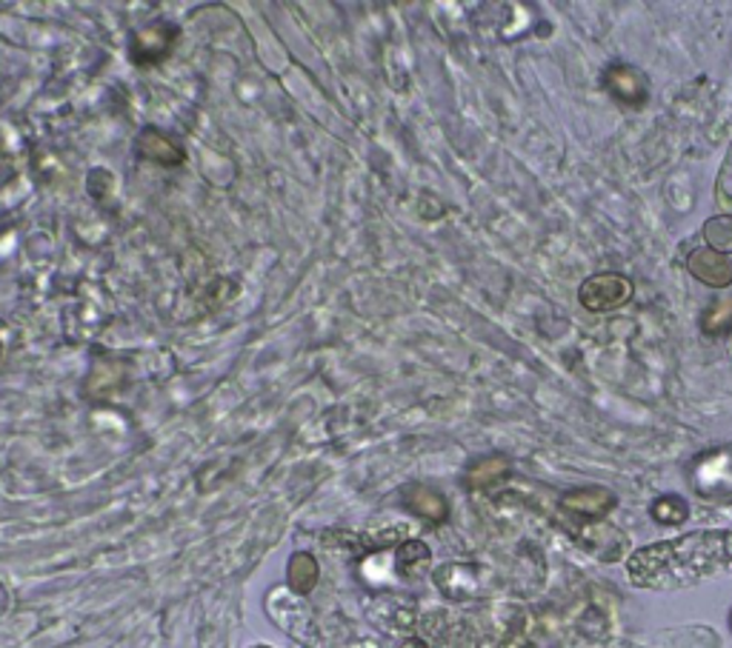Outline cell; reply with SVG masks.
<instances>
[{"label":"cell","instance_id":"cell-1","mask_svg":"<svg viewBox=\"0 0 732 648\" xmlns=\"http://www.w3.org/2000/svg\"><path fill=\"white\" fill-rule=\"evenodd\" d=\"M732 563V531H690L644 546L627 560V575L641 589H684Z\"/></svg>","mask_w":732,"mask_h":648},{"label":"cell","instance_id":"cell-2","mask_svg":"<svg viewBox=\"0 0 732 648\" xmlns=\"http://www.w3.org/2000/svg\"><path fill=\"white\" fill-rule=\"evenodd\" d=\"M633 281L627 275H618V272H598V275H589L578 286V303L593 315L618 312L633 301Z\"/></svg>","mask_w":732,"mask_h":648},{"label":"cell","instance_id":"cell-3","mask_svg":"<svg viewBox=\"0 0 732 648\" xmlns=\"http://www.w3.org/2000/svg\"><path fill=\"white\" fill-rule=\"evenodd\" d=\"M601 84L607 89V95L613 100H618L621 106L627 109H644L650 100V75L644 69L633 63H624V60H615L604 69L601 75Z\"/></svg>","mask_w":732,"mask_h":648},{"label":"cell","instance_id":"cell-4","mask_svg":"<svg viewBox=\"0 0 732 648\" xmlns=\"http://www.w3.org/2000/svg\"><path fill=\"white\" fill-rule=\"evenodd\" d=\"M686 272L710 288L732 286V257L721 255V252L710 249V246H695L686 255Z\"/></svg>","mask_w":732,"mask_h":648},{"label":"cell","instance_id":"cell-5","mask_svg":"<svg viewBox=\"0 0 732 648\" xmlns=\"http://www.w3.org/2000/svg\"><path fill=\"white\" fill-rule=\"evenodd\" d=\"M615 505H618V498L609 489H601V485H584V489L567 491L562 498V509L580 520L607 518Z\"/></svg>","mask_w":732,"mask_h":648},{"label":"cell","instance_id":"cell-6","mask_svg":"<svg viewBox=\"0 0 732 648\" xmlns=\"http://www.w3.org/2000/svg\"><path fill=\"white\" fill-rule=\"evenodd\" d=\"M135 149L140 151V158L153 160V164H160V166H178V164H184V158H186L184 149H180L178 144H172L164 131H158V129L140 131L138 140H135Z\"/></svg>","mask_w":732,"mask_h":648},{"label":"cell","instance_id":"cell-7","mask_svg":"<svg viewBox=\"0 0 732 648\" xmlns=\"http://www.w3.org/2000/svg\"><path fill=\"white\" fill-rule=\"evenodd\" d=\"M407 505L416 511L418 518H427L432 523H441L447 518V500L432 489H423V485H416V489L407 494Z\"/></svg>","mask_w":732,"mask_h":648},{"label":"cell","instance_id":"cell-8","mask_svg":"<svg viewBox=\"0 0 732 648\" xmlns=\"http://www.w3.org/2000/svg\"><path fill=\"white\" fill-rule=\"evenodd\" d=\"M701 332L710 337H724L732 332V297H715L701 315Z\"/></svg>","mask_w":732,"mask_h":648},{"label":"cell","instance_id":"cell-9","mask_svg":"<svg viewBox=\"0 0 732 648\" xmlns=\"http://www.w3.org/2000/svg\"><path fill=\"white\" fill-rule=\"evenodd\" d=\"M509 474V460L501 458V454H495V458H484L478 460L467 474V483L472 489H489L492 483L504 480Z\"/></svg>","mask_w":732,"mask_h":648},{"label":"cell","instance_id":"cell-10","mask_svg":"<svg viewBox=\"0 0 732 648\" xmlns=\"http://www.w3.org/2000/svg\"><path fill=\"white\" fill-rule=\"evenodd\" d=\"M701 237H704V246L732 257V215L724 212V215L710 217L701 229Z\"/></svg>","mask_w":732,"mask_h":648},{"label":"cell","instance_id":"cell-11","mask_svg":"<svg viewBox=\"0 0 732 648\" xmlns=\"http://www.w3.org/2000/svg\"><path fill=\"white\" fill-rule=\"evenodd\" d=\"M290 586L292 591L297 595H310L318 583V563L312 554H304V551H297L295 557L290 560Z\"/></svg>","mask_w":732,"mask_h":648},{"label":"cell","instance_id":"cell-12","mask_svg":"<svg viewBox=\"0 0 732 648\" xmlns=\"http://www.w3.org/2000/svg\"><path fill=\"white\" fill-rule=\"evenodd\" d=\"M650 514H653L655 523L661 526H681L690 518V505H686V500L679 498V494H664V498H658L650 505Z\"/></svg>","mask_w":732,"mask_h":648},{"label":"cell","instance_id":"cell-13","mask_svg":"<svg viewBox=\"0 0 732 648\" xmlns=\"http://www.w3.org/2000/svg\"><path fill=\"white\" fill-rule=\"evenodd\" d=\"M715 200H719L721 209H726V215H732V144L726 149L724 160H721L719 180H715Z\"/></svg>","mask_w":732,"mask_h":648},{"label":"cell","instance_id":"cell-14","mask_svg":"<svg viewBox=\"0 0 732 648\" xmlns=\"http://www.w3.org/2000/svg\"><path fill=\"white\" fill-rule=\"evenodd\" d=\"M429 563V549L421 543V540H407V543L398 549V569L401 571H416L418 566Z\"/></svg>","mask_w":732,"mask_h":648},{"label":"cell","instance_id":"cell-15","mask_svg":"<svg viewBox=\"0 0 732 648\" xmlns=\"http://www.w3.org/2000/svg\"><path fill=\"white\" fill-rule=\"evenodd\" d=\"M401 648H427L421 640H407Z\"/></svg>","mask_w":732,"mask_h":648},{"label":"cell","instance_id":"cell-16","mask_svg":"<svg viewBox=\"0 0 732 648\" xmlns=\"http://www.w3.org/2000/svg\"><path fill=\"white\" fill-rule=\"evenodd\" d=\"M0 357H3V343H0Z\"/></svg>","mask_w":732,"mask_h":648}]
</instances>
